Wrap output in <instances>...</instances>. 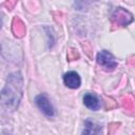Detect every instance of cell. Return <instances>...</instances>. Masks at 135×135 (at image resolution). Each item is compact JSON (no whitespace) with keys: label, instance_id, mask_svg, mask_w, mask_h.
Wrapping results in <instances>:
<instances>
[{"label":"cell","instance_id":"cell-4","mask_svg":"<svg viewBox=\"0 0 135 135\" xmlns=\"http://www.w3.org/2000/svg\"><path fill=\"white\" fill-rule=\"evenodd\" d=\"M111 19H112L113 22H115L117 24H120L122 26H126V25H128L129 23H131L133 21V16L128 11L123 9L122 7H117L114 11V13L112 14Z\"/></svg>","mask_w":135,"mask_h":135},{"label":"cell","instance_id":"cell-8","mask_svg":"<svg viewBox=\"0 0 135 135\" xmlns=\"http://www.w3.org/2000/svg\"><path fill=\"white\" fill-rule=\"evenodd\" d=\"M1 25H2V21H1V17H0V28H1Z\"/></svg>","mask_w":135,"mask_h":135},{"label":"cell","instance_id":"cell-6","mask_svg":"<svg viewBox=\"0 0 135 135\" xmlns=\"http://www.w3.org/2000/svg\"><path fill=\"white\" fill-rule=\"evenodd\" d=\"M83 103L88 109L92 111H98L101 107L99 98L95 94H92V93H86L83 96Z\"/></svg>","mask_w":135,"mask_h":135},{"label":"cell","instance_id":"cell-7","mask_svg":"<svg viewBox=\"0 0 135 135\" xmlns=\"http://www.w3.org/2000/svg\"><path fill=\"white\" fill-rule=\"evenodd\" d=\"M84 126H85V129L82 132L83 134H98V133L101 132V127L95 124L91 120H85Z\"/></svg>","mask_w":135,"mask_h":135},{"label":"cell","instance_id":"cell-2","mask_svg":"<svg viewBox=\"0 0 135 135\" xmlns=\"http://www.w3.org/2000/svg\"><path fill=\"white\" fill-rule=\"evenodd\" d=\"M96 60L100 66H102L107 71H113L117 66V61L112 53H110L107 50H103L99 52L96 56Z\"/></svg>","mask_w":135,"mask_h":135},{"label":"cell","instance_id":"cell-5","mask_svg":"<svg viewBox=\"0 0 135 135\" xmlns=\"http://www.w3.org/2000/svg\"><path fill=\"white\" fill-rule=\"evenodd\" d=\"M63 83L70 89H78L81 84V78L78 73L70 71L63 75Z\"/></svg>","mask_w":135,"mask_h":135},{"label":"cell","instance_id":"cell-1","mask_svg":"<svg viewBox=\"0 0 135 135\" xmlns=\"http://www.w3.org/2000/svg\"><path fill=\"white\" fill-rule=\"evenodd\" d=\"M23 77L20 72L8 75L5 85L0 92V102L7 111H15L22 98Z\"/></svg>","mask_w":135,"mask_h":135},{"label":"cell","instance_id":"cell-3","mask_svg":"<svg viewBox=\"0 0 135 135\" xmlns=\"http://www.w3.org/2000/svg\"><path fill=\"white\" fill-rule=\"evenodd\" d=\"M35 102L37 104V107L39 108V110L47 117H53L54 114H55V111H54V108L50 101V99L47 98L46 95L44 94H39L36 96L35 98Z\"/></svg>","mask_w":135,"mask_h":135}]
</instances>
